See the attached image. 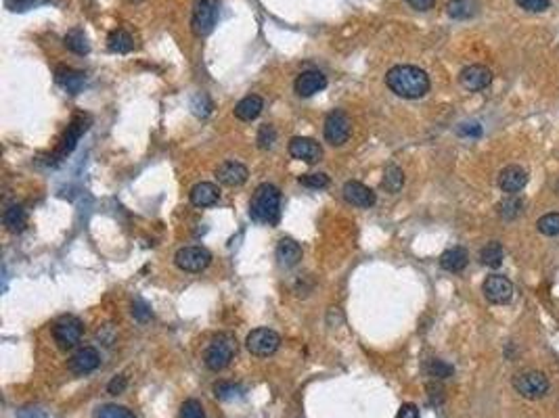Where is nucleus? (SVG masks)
Wrapping results in <instances>:
<instances>
[{
  "mask_svg": "<svg viewBox=\"0 0 559 418\" xmlns=\"http://www.w3.org/2000/svg\"><path fill=\"white\" fill-rule=\"evenodd\" d=\"M248 176H250V172H248V167L243 165V163H239V161H224V163H220L218 165V169H216V178H218V182L220 184H224V186H241V184H245L248 182Z\"/></svg>",
  "mask_w": 559,
  "mask_h": 418,
  "instance_id": "obj_15",
  "label": "nucleus"
},
{
  "mask_svg": "<svg viewBox=\"0 0 559 418\" xmlns=\"http://www.w3.org/2000/svg\"><path fill=\"white\" fill-rule=\"evenodd\" d=\"M55 82L65 88L69 95H78L84 84H86V76L82 71H76V69H69V67H59L55 71Z\"/></svg>",
  "mask_w": 559,
  "mask_h": 418,
  "instance_id": "obj_21",
  "label": "nucleus"
},
{
  "mask_svg": "<svg viewBox=\"0 0 559 418\" xmlns=\"http://www.w3.org/2000/svg\"><path fill=\"white\" fill-rule=\"evenodd\" d=\"M133 316L139 320V322H149L151 320V309H149V305L142 301V299H137L135 303H133Z\"/></svg>",
  "mask_w": 559,
  "mask_h": 418,
  "instance_id": "obj_40",
  "label": "nucleus"
},
{
  "mask_svg": "<svg viewBox=\"0 0 559 418\" xmlns=\"http://www.w3.org/2000/svg\"><path fill=\"white\" fill-rule=\"evenodd\" d=\"M342 193H344V199L356 207H373L377 203V195L363 182H354V180L346 182Z\"/></svg>",
  "mask_w": 559,
  "mask_h": 418,
  "instance_id": "obj_17",
  "label": "nucleus"
},
{
  "mask_svg": "<svg viewBox=\"0 0 559 418\" xmlns=\"http://www.w3.org/2000/svg\"><path fill=\"white\" fill-rule=\"evenodd\" d=\"M524 11H530V13H541V11H547L551 0H516Z\"/></svg>",
  "mask_w": 559,
  "mask_h": 418,
  "instance_id": "obj_39",
  "label": "nucleus"
},
{
  "mask_svg": "<svg viewBox=\"0 0 559 418\" xmlns=\"http://www.w3.org/2000/svg\"><path fill=\"white\" fill-rule=\"evenodd\" d=\"M95 418H137L128 408L116 406V404H105L95 410Z\"/></svg>",
  "mask_w": 559,
  "mask_h": 418,
  "instance_id": "obj_33",
  "label": "nucleus"
},
{
  "mask_svg": "<svg viewBox=\"0 0 559 418\" xmlns=\"http://www.w3.org/2000/svg\"><path fill=\"white\" fill-rule=\"evenodd\" d=\"M325 140L333 146H342L350 139V118L342 109H333L325 118Z\"/></svg>",
  "mask_w": 559,
  "mask_h": 418,
  "instance_id": "obj_9",
  "label": "nucleus"
},
{
  "mask_svg": "<svg viewBox=\"0 0 559 418\" xmlns=\"http://www.w3.org/2000/svg\"><path fill=\"white\" fill-rule=\"evenodd\" d=\"M528 184V172L520 165H507L499 174V186L507 195H518Z\"/></svg>",
  "mask_w": 559,
  "mask_h": 418,
  "instance_id": "obj_16",
  "label": "nucleus"
},
{
  "mask_svg": "<svg viewBox=\"0 0 559 418\" xmlns=\"http://www.w3.org/2000/svg\"><path fill=\"white\" fill-rule=\"evenodd\" d=\"M101 364V356L95 347H80L67 362L69 370L78 377H84V375H90L93 370H97Z\"/></svg>",
  "mask_w": 559,
  "mask_h": 418,
  "instance_id": "obj_13",
  "label": "nucleus"
},
{
  "mask_svg": "<svg viewBox=\"0 0 559 418\" xmlns=\"http://www.w3.org/2000/svg\"><path fill=\"white\" fill-rule=\"evenodd\" d=\"M513 387L526 400H541L549 391V379L539 370H530V372L518 375L513 379Z\"/></svg>",
  "mask_w": 559,
  "mask_h": 418,
  "instance_id": "obj_7",
  "label": "nucleus"
},
{
  "mask_svg": "<svg viewBox=\"0 0 559 418\" xmlns=\"http://www.w3.org/2000/svg\"><path fill=\"white\" fill-rule=\"evenodd\" d=\"M413 8H417V11H427V8H431L433 6V2L436 0H407Z\"/></svg>",
  "mask_w": 559,
  "mask_h": 418,
  "instance_id": "obj_44",
  "label": "nucleus"
},
{
  "mask_svg": "<svg viewBox=\"0 0 559 418\" xmlns=\"http://www.w3.org/2000/svg\"><path fill=\"white\" fill-rule=\"evenodd\" d=\"M256 140H258V146H260L262 151L273 148L275 142H277V130H275V126H271V124L260 126V130H258V139Z\"/></svg>",
  "mask_w": 559,
  "mask_h": 418,
  "instance_id": "obj_36",
  "label": "nucleus"
},
{
  "mask_svg": "<svg viewBox=\"0 0 559 418\" xmlns=\"http://www.w3.org/2000/svg\"><path fill=\"white\" fill-rule=\"evenodd\" d=\"M537 228L545 237H558L559 235V214H547L537 222Z\"/></svg>",
  "mask_w": 559,
  "mask_h": 418,
  "instance_id": "obj_34",
  "label": "nucleus"
},
{
  "mask_svg": "<svg viewBox=\"0 0 559 418\" xmlns=\"http://www.w3.org/2000/svg\"><path fill=\"white\" fill-rule=\"evenodd\" d=\"M189 199L195 207H212L220 199V188L212 182H199L191 188Z\"/></svg>",
  "mask_w": 559,
  "mask_h": 418,
  "instance_id": "obj_18",
  "label": "nucleus"
},
{
  "mask_svg": "<svg viewBox=\"0 0 559 418\" xmlns=\"http://www.w3.org/2000/svg\"><path fill=\"white\" fill-rule=\"evenodd\" d=\"M329 182L331 180H329L327 174H304V176H299V184L306 186V188H314V190L327 188Z\"/></svg>",
  "mask_w": 559,
  "mask_h": 418,
  "instance_id": "obj_35",
  "label": "nucleus"
},
{
  "mask_svg": "<svg viewBox=\"0 0 559 418\" xmlns=\"http://www.w3.org/2000/svg\"><path fill=\"white\" fill-rule=\"evenodd\" d=\"M65 46L76 53V55H88L90 53V42H88V36L84 34V29L80 27H74L65 34Z\"/></svg>",
  "mask_w": 559,
  "mask_h": 418,
  "instance_id": "obj_25",
  "label": "nucleus"
},
{
  "mask_svg": "<svg viewBox=\"0 0 559 418\" xmlns=\"http://www.w3.org/2000/svg\"><path fill=\"white\" fill-rule=\"evenodd\" d=\"M382 186L388 190V193H398L403 186H405V174L398 165H388L386 172H384V180H382Z\"/></svg>",
  "mask_w": 559,
  "mask_h": 418,
  "instance_id": "obj_29",
  "label": "nucleus"
},
{
  "mask_svg": "<svg viewBox=\"0 0 559 418\" xmlns=\"http://www.w3.org/2000/svg\"><path fill=\"white\" fill-rule=\"evenodd\" d=\"M2 224H4V228H6L8 232H13V235L23 232L25 226H27V211H25V207L19 205V203L8 205V207L4 209V214H2Z\"/></svg>",
  "mask_w": 559,
  "mask_h": 418,
  "instance_id": "obj_22",
  "label": "nucleus"
},
{
  "mask_svg": "<svg viewBox=\"0 0 559 418\" xmlns=\"http://www.w3.org/2000/svg\"><path fill=\"white\" fill-rule=\"evenodd\" d=\"M191 109H193V113L197 116V118H208L210 113H212V109H214V105H212V101H210V97L206 95V92H197L195 97H193V101H191Z\"/></svg>",
  "mask_w": 559,
  "mask_h": 418,
  "instance_id": "obj_32",
  "label": "nucleus"
},
{
  "mask_svg": "<svg viewBox=\"0 0 559 418\" xmlns=\"http://www.w3.org/2000/svg\"><path fill=\"white\" fill-rule=\"evenodd\" d=\"M289 155L297 161H306V163H316L323 159V146L314 139H306V137H295L289 142Z\"/></svg>",
  "mask_w": 559,
  "mask_h": 418,
  "instance_id": "obj_12",
  "label": "nucleus"
},
{
  "mask_svg": "<svg viewBox=\"0 0 559 418\" xmlns=\"http://www.w3.org/2000/svg\"><path fill=\"white\" fill-rule=\"evenodd\" d=\"M469 264V253L465 247H450L440 256V268L446 272H463Z\"/></svg>",
  "mask_w": 559,
  "mask_h": 418,
  "instance_id": "obj_20",
  "label": "nucleus"
},
{
  "mask_svg": "<svg viewBox=\"0 0 559 418\" xmlns=\"http://www.w3.org/2000/svg\"><path fill=\"white\" fill-rule=\"evenodd\" d=\"M275 256L283 268H293L302 260V247L293 239H281Z\"/></svg>",
  "mask_w": 559,
  "mask_h": 418,
  "instance_id": "obj_23",
  "label": "nucleus"
},
{
  "mask_svg": "<svg viewBox=\"0 0 559 418\" xmlns=\"http://www.w3.org/2000/svg\"><path fill=\"white\" fill-rule=\"evenodd\" d=\"M86 130H88V118H84V116L74 118V122L69 124V128H67V132H65V137H63V142H61V146H59V157L69 155V153L76 148L78 140H80V137H82Z\"/></svg>",
  "mask_w": 559,
  "mask_h": 418,
  "instance_id": "obj_19",
  "label": "nucleus"
},
{
  "mask_svg": "<svg viewBox=\"0 0 559 418\" xmlns=\"http://www.w3.org/2000/svg\"><path fill=\"white\" fill-rule=\"evenodd\" d=\"M262 109H264V101L258 95H250L235 105V118L241 122H252L262 113Z\"/></svg>",
  "mask_w": 559,
  "mask_h": 418,
  "instance_id": "obj_24",
  "label": "nucleus"
},
{
  "mask_svg": "<svg viewBox=\"0 0 559 418\" xmlns=\"http://www.w3.org/2000/svg\"><path fill=\"white\" fill-rule=\"evenodd\" d=\"M180 418H206L201 402L199 400H187L180 406Z\"/></svg>",
  "mask_w": 559,
  "mask_h": 418,
  "instance_id": "obj_37",
  "label": "nucleus"
},
{
  "mask_svg": "<svg viewBox=\"0 0 559 418\" xmlns=\"http://www.w3.org/2000/svg\"><path fill=\"white\" fill-rule=\"evenodd\" d=\"M482 293H484L486 301H490L494 305H505L511 301L516 286L503 274H490V277H486L484 284H482Z\"/></svg>",
  "mask_w": 559,
  "mask_h": 418,
  "instance_id": "obj_10",
  "label": "nucleus"
},
{
  "mask_svg": "<svg viewBox=\"0 0 559 418\" xmlns=\"http://www.w3.org/2000/svg\"><path fill=\"white\" fill-rule=\"evenodd\" d=\"M237 354V339L231 333H218L203 351V362L210 370H224Z\"/></svg>",
  "mask_w": 559,
  "mask_h": 418,
  "instance_id": "obj_3",
  "label": "nucleus"
},
{
  "mask_svg": "<svg viewBox=\"0 0 559 418\" xmlns=\"http://www.w3.org/2000/svg\"><path fill=\"white\" fill-rule=\"evenodd\" d=\"M446 11L452 19H467L476 13V4L471 0H450L446 4Z\"/></svg>",
  "mask_w": 559,
  "mask_h": 418,
  "instance_id": "obj_30",
  "label": "nucleus"
},
{
  "mask_svg": "<svg viewBox=\"0 0 559 418\" xmlns=\"http://www.w3.org/2000/svg\"><path fill=\"white\" fill-rule=\"evenodd\" d=\"M459 82L465 90L469 92H480L484 88L490 86L492 82V71L486 65H467L461 74H459Z\"/></svg>",
  "mask_w": 559,
  "mask_h": 418,
  "instance_id": "obj_11",
  "label": "nucleus"
},
{
  "mask_svg": "<svg viewBox=\"0 0 559 418\" xmlns=\"http://www.w3.org/2000/svg\"><path fill=\"white\" fill-rule=\"evenodd\" d=\"M429 375H431L433 379H446V377L452 375V366H448V364L442 362V360H431V364H429Z\"/></svg>",
  "mask_w": 559,
  "mask_h": 418,
  "instance_id": "obj_38",
  "label": "nucleus"
},
{
  "mask_svg": "<svg viewBox=\"0 0 559 418\" xmlns=\"http://www.w3.org/2000/svg\"><path fill=\"white\" fill-rule=\"evenodd\" d=\"M214 396H216L218 400L231 402V400L243 396V387H241V385H235V383H224V381H220V383L214 385Z\"/></svg>",
  "mask_w": 559,
  "mask_h": 418,
  "instance_id": "obj_31",
  "label": "nucleus"
},
{
  "mask_svg": "<svg viewBox=\"0 0 559 418\" xmlns=\"http://www.w3.org/2000/svg\"><path fill=\"white\" fill-rule=\"evenodd\" d=\"M297 97H312L321 90L327 88V76L316 71V69H310V71H304L295 78V84H293Z\"/></svg>",
  "mask_w": 559,
  "mask_h": 418,
  "instance_id": "obj_14",
  "label": "nucleus"
},
{
  "mask_svg": "<svg viewBox=\"0 0 559 418\" xmlns=\"http://www.w3.org/2000/svg\"><path fill=\"white\" fill-rule=\"evenodd\" d=\"M126 387H128V379H126L124 375H120V377H114V379L109 381L107 391H109L112 396H122V393L126 391Z\"/></svg>",
  "mask_w": 559,
  "mask_h": 418,
  "instance_id": "obj_41",
  "label": "nucleus"
},
{
  "mask_svg": "<svg viewBox=\"0 0 559 418\" xmlns=\"http://www.w3.org/2000/svg\"><path fill=\"white\" fill-rule=\"evenodd\" d=\"M497 211L503 220H516L522 211H524V201L516 195H507L499 205Z\"/></svg>",
  "mask_w": 559,
  "mask_h": 418,
  "instance_id": "obj_28",
  "label": "nucleus"
},
{
  "mask_svg": "<svg viewBox=\"0 0 559 418\" xmlns=\"http://www.w3.org/2000/svg\"><path fill=\"white\" fill-rule=\"evenodd\" d=\"M218 19V2L216 0H195L193 4V17H191V29L195 36H208Z\"/></svg>",
  "mask_w": 559,
  "mask_h": 418,
  "instance_id": "obj_5",
  "label": "nucleus"
},
{
  "mask_svg": "<svg viewBox=\"0 0 559 418\" xmlns=\"http://www.w3.org/2000/svg\"><path fill=\"white\" fill-rule=\"evenodd\" d=\"M281 209V190L275 184H260L256 190H254V197H252V203H250V216L252 220L256 222H262V224H277L279 222V211Z\"/></svg>",
  "mask_w": 559,
  "mask_h": 418,
  "instance_id": "obj_2",
  "label": "nucleus"
},
{
  "mask_svg": "<svg viewBox=\"0 0 559 418\" xmlns=\"http://www.w3.org/2000/svg\"><path fill=\"white\" fill-rule=\"evenodd\" d=\"M388 88L403 99H421L429 92V76L415 65H396L386 74Z\"/></svg>",
  "mask_w": 559,
  "mask_h": 418,
  "instance_id": "obj_1",
  "label": "nucleus"
},
{
  "mask_svg": "<svg viewBox=\"0 0 559 418\" xmlns=\"http://www.w3.org/2000/svg\"><path fill=\"white\" fill-rule=\"evenodd\" d=\"M503 260H505V249H503V245L497 243V241L488 243V245L480 251V262H482L484 266H488V268H499V266L503 264Z\"/></svg>",
  "mask_w": 559,
  "mask_h": 418,
  "instance_id": "obj_27",
  "label": "nucleus"
},
{
  "mask_svg": "<svg viewBox=\"0 0 559 418\" xmlns=\"http://www.w3.org/2000/svg\"><path fill=\"white\" fill-rule=\"evenodd\" d=\"M174 262L176 266L182 270V272H203L210 264H212V253L206 249V247H199V245H191V247H182L176 251L174 256Z\"/></svg>",
  "mask_w": 559,
  "mask_h": 418,
  "instance_id": "obj_6",
  "label": "nucleus"
},
{
  "mask_svg": "<svg viewBox=\"0 0 559 418\" xmlns=\"http://www.w3.org/2000/svg\"><path fill=\"white\" fill-rule=\"evenodd\" d=\"M459 134L461 137H480L482 134V128H480V124H463L459 128Z\"/></svg>",
  "mask_w": 559,
  "mask_h": 418,
  "instance_id": "obj_43",
  "label": "nucleus"
},
{
  "mask_svg": "<svg viewBox=\"0 0 559 418\" xmlns=\"http://www.w3.org/2000/svg\"><path fill=\"white\" fill-rule=\"evenodd\" d=\"M396 418H421V417L415 404H403L400 410H398V414H396Z\"/></svg>",
  "mask_w": 559,
  "mask_h": 418,
  "instance_id": "obj_42",
  "label": "nucleus"
},
{
  "mask_svg": "<svg viewBox=\"0 0 559 418\" xmlns=\"http://www.w3.org/2000/svg\"><path fill=\"white\" fill-rule=\"evenodd\" d=\"M107 48L112 50V53H120V55H124V53H130L133 48H135V42H133V36L126 32V29H114L112 34H109V38H107Z\"/></svg>",
  "mask_w": 559,
  "mask_h": 418,
  "instance_id": "obj_26",
  "label": "nucleus"
},
{
  "mask_svg": "<svg viewBox=\"0 0 559 418\" xmlns=\"http://www.w3.org/2000/svg\"><path fill=\"white\" fill-rule=\"evenodd\" d=\"M84 333V324L80 318L76 316H61L55 324H53V339L61 349H72L80 343Z\"/></svg>",
  "mask_w": 559,
  "mask_h": 418,
  "instance_id": "obj_4",
  "label": "nucleus"
},
{
  "mask_svg": "<svg viewBox=\"0 0 559 418\" xmlns=\"http://www.w3.org/2000/svg\"><path fill=\"white\" fill-rule=\"evenodd\" d=\"M281 345V337L277 330L273 328H256L248 335L245 339V347L252 356L258 358H269L273 356Z\"/></svg>",
  "mask_w": 559,
  "mask_h": 418,
  "instance_id": "obj_8",
  "label": "nucleus"
}]
</instances>
